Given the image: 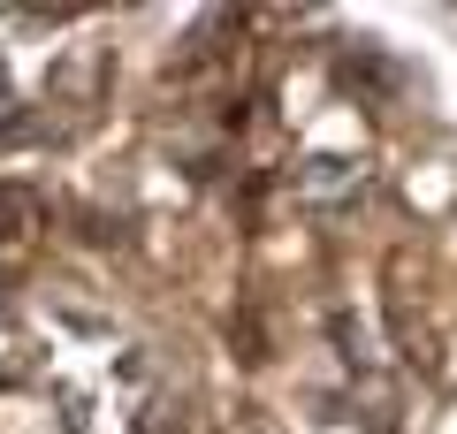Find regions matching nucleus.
Masks as SVG:
<instances>
[]
</instances>
